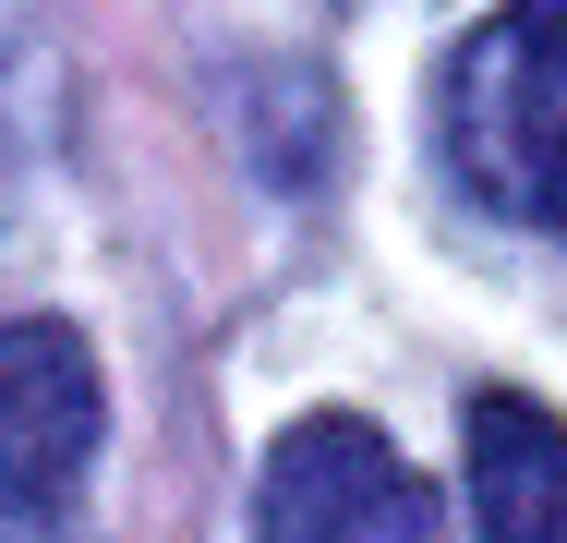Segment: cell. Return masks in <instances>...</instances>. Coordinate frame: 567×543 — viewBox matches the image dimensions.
I'll return each instance as SVG.
<instances>
[{
	"label": "cell",
	"instance_id": "obj_1",
	"mask_svg": "<svg viewBox=\"0 0 567 543\" xmlns=\"http://www.w3.org/2000/svg\"><path fill=\"white\" fill-rule=\"evenodd\" d=\"M447 170L519 229L567 242V0H507L447 61Z\"/></svg>",
	"mask_w": 567,
	"mask_h": 543
},
{
	"label": "cell",
	"instance_id": "obj_2",
	"mask_svg": "<svg viewBox=\"0 0 567 543\" xmlns=\"http://www.w3.org/2000/svg\"><path fill=\"white\" fill-rule=\"evenodd\" d=\"M254 532L266 543H447L435 532V483L362 411H315V423H290L266 447Z\"/></svg>",
	"mask_w": 567,
	"mask_h": 543
},
{
	"label": "cell",
	"instance_id": "obj_3",
	"mask_svg": "<svg viewBox=\"0 0 567 543\" xmlns=\"http://www.w3.org/2000/svg\"><path fill=\"white\" fill-rule=\"evenodd\" d=\"M97 350L61 315L0 326V508H61L97 459Z\"/></svg>",
	"mask_w": 567,
	"mask_h": 543
},
{
	"label": "cell",
	"instance_id": "obj_4",
	"mask_svg": "<svg viewBox=\"0 0 567 543\" xmlns=\"http://www.w3.org/2000/svg\"><path fill=\"white\" fill-rule=\"evenodd\" d=\"M471 520L483 543H567V423L544 399H471Z\"/></svg>",
	"mask_w": 567,
	"mask_h": 543
},
{
	"label": "cell",
	"instance_id": "obj_5",
	"mask_svg": "<svg viewBox=\"0 0 567 543\" xmlns=\"http://www.w3.org/2000/svg\"><path fill=\"white\" fill-rule=\"evenodd\" d=\"M0 543H73V532H61L49 508H0Z\"/></svg>",
	"mask_w": 567,
	"mask_h": 543
}]
</instances>
